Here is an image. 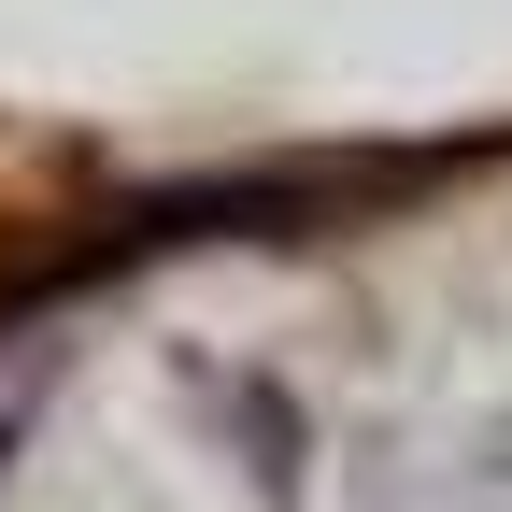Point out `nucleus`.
Wrapping results in <instances>:
<instances>
[{"label":"nucleus","mask_w":512,"mask_h":512,"mask_svg":"<svg viewBox=\"0 0 512 512\" xmlns=\"http://www.w3.org/2000/svg\"><path fill=\"white\" fill-rule=\"evenodd\" d=\"M43 370H57V342H43V328H0V484H15V441H29Z\"/></svg>","instance_id":"nucleus-1"}]
</instances>
